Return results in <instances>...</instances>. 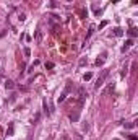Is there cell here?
Returning <instances> with one entry per match:
<instances>
[{"instance_id":"1","label":"cell","mask_w":138,"mask_h":140,"mask_svg":"<svg viewBox=\"0 0 138 140\" xmlns=\"http://www.w3.org/2000/svg\"><path fill=\"white\" fill-rule=\"evenodd\" d=\"M109 73H110V70L109 69H104L102 72H101V75L97 77V80H96V83H94V88L96 90H99L102 85H104V82H106V78L109 77Z\"/></svg>"},{"instance_id":"2","label":"cell","mask_w":138,"mask_h":140,"mask_svg":"<svg viewBox=\"0 0 138 140\" xmlns=\"http://www.w3.org/2000/svg\"><path fill=\"white\" fill-rule=\"evenodd\" d=\"M34 39H36V44H41L42 42V31L39 28L36 29V33H34Z\"/></svg>"},{"instance_id":"3","label":"cell","mask_w":138,"mask_h":140,"mask_svg":"<svg viewBox=\"0 0 138 140\" xmlns=\"http://www.w3.org/2000/svg\"><path fill=\"white\" fill-rule=\"evenodd\" d=\"M132 46H133V39H127V41H125V44L122 46V52H127V51H128Z\"/></svg>"},{"instance_id":"4","label":"cell","mask_w":138,"mask_h":140,"mask_svg":"<svg viewBox=\"0 0 138 140\" xmlns=\"http://www.w3.org/2000/svg\"><path fill=\"white\" fill-rule=\"evenodd\" d=\"M128 36H130V38H137V36H138V29H137V28H130V31H128Z\"/></svg>"},{"instance_id":"5","label":"cell","mask_w":138,"mask_h":140,"mask_svg":"<svg viewBox=\"0 0 138 140\" xmlns=\"http://www.w3.org/2000/svg\"><path fill=\"white\" fill-rule=\"evenodd\" d=\"M5 88H7V90H13V88H15V82L7 80V82H5Z\"/></svg>"},{"instance_id":"6","label":"cell","mask_w":138,"mask_h":140,"mask_svg":"<svg viewBox=\"0 0 138 140\" xmlns=\"http://www.w3.org/2000/svg\"><path fill=\"white\" fill-rule=\"evenodd\" d=\"M67 95H68V93H67V91H63V93H62L60 96H59V99H57V103H63V101H65V98H67Z\"/></svg>"},{"instance_id":"7","label":"cell","mask_w":138,"mask_h":140,"mask_svg":"<svg viewBox=\"0 0 138 140\" xmlns=\"http://www.w3.org/2000/svg\"><path fill=\"white\" fill-rule=\"evenodd\" d=\"M78 117H80V111L75 112V114H70V119H71L73 122H76V121H78Z\"/></svg>"},{"instance_id":"8","label":"cell","mask_w":138,"mask_h":140,"mask_svg":"<svg viewBox=\"0 0 138 140\" xmlns=\"http://www.w3.org/2000/svg\"><path fill=\"white\" fill-rule=\"evenodd\" d=\"M114 34H115L117 38H120V36H124V31H122L120 28H115L114 29Z\"/></svg>"},{"instance_id":"9","label":"cell","mask_w":138,"mask_h":140,"mask_svg":"<svg viewBox=\"0 0 138 140\" xmlns=\"http://www.w3.org/2000/svg\"><path fill=\"white\" fill-rule=\"evenodd\" d=\"M91 77H93V73H91V72H88V73H84V75H83V80H84V82H88V80H91Z\"/></svg>"},{"instance_id":"10","label":"cell","mask_w":138,"mask_h":140,"mask_svg":"<svg viewBox=\"0 0 138 140\" xmlns=\"http://www.w3.org/2000/svg\"><path fill=\"white\" fill-rule=\"evenodd\" d=\"M80 16H81V18H86V16H88V12H86V8H81V10H80Z\"/></svg>"},{"instance_id":"11","label":"cell","mask_w":138,"mask_h":140,"mask_svg":"<svg viewBox=\"0 0 138 140\" xmlns=\"http://www.w3.org/2000/svg\"><path fill=\"white\" fill-rule=\"evenodd\" d=\"M71 85H73V83L68 80V82H67V86H65V91H67V93H70V91H71Z\"/></svg>"},{"instance_id":"12","label":"cell","mask_w":138,"mask_h":140,"mask_svg":"<svg viewBox=\"0 0 138 140\" xmlns=\"http://www.w3.org/2000/svg\"><path fill=\"white\" fill-rule=\"evenodd\" d=\"M93 33H94V26H89V31H88V34H86V39H88V38H89Z\"/></svg>"},{"instance_id":"13","label":"cell","mask_w":138,"mask_h":140,"mask_svg":"<svg viewBox=\"0 0 138 140\" xmlns=\"http://www.w3.org/2000/svg\"><path fill=\"white\" fill-rule=\"evenodd\" d=\"M114 88H115V85H114V83H112V85H109V88H107V90H106L104 93H110V91H114Z\"/></svg>"},{"instance_id":"14","label":"cell","mask_w":138,"mask_h":140,"mask_svg":"<svg viewBox=\"0 0 138 140\" xmlns=\"http://www.w3.org/2000/svg\"><path fill=\"white\" fill-rule=\"evenodd\" d=\"M125 127H127V129H133V127H135V122H128V124H125Z\"/></svg>"},{"instance_id":"15","label":"cell","mask_w":138,"mask_h":140,"mask_svg":"<svg viewBox=\"0 0 138 140\" xmlns=\"http://www.w3.org/2000/svg\"><path fill=\"white\" fill-rule=\"evenodd\" d=\"M46 69H54V64L52 62H46Z\"/></svg>"},{"instance_id":"16","label":"cell","mask_w":138,"mask_h":140,"mask_svg":"<svg viewBox=\"0 0 138 140\" xmlns=\"http://www.w3.org/2000/svg\"><path fill=\"white\" fill-rule=\"evenodd\" d=\"M107 23H109V21H107V20H104V21H102V23L99 25V29H102L104 26H106V25H107Z\"/></svg>"},{"instance_id":"17","label":"cell","mask_w":138,"mask_h":140,"mask_svg":"<svg viewBox=\"0 0 138 140\" xmlns=\"http://www.w3.org/2000/svg\"><path fill=\"white\" fill-rule=\"evenodd\" d=\"M23 52H25V56H29V54H31V51H29V47H25V49H23Z\"/></svg>"},{"instance_id":"18","label":"cell","mask_w":138,"mask_h":140,"mask_svg":"<svg viewBox=\"0 0 138 140\" xmlns=\"http://www.w3.org/2000/svg\"><path fill=\"white\" fill-rule=\"evenodd\" d=\"M38 121H39V112H38V114H36V117L33 119V124H38Z\"/></svg>"},{"instance_id":"19","label":"cell","mask_w":138,"mask_h":140,"mask_svg":"<svg viewBox=\"0 0 138 140\" xmlns=\"http://www.w3.org/2000/svg\"><path fill=\"white\" fill-rule=\"evenodd\" d=\"M18 20H20V21H25V20H26V15H25V13H21V15H20V18H18Z\"/></svg>"},{"instance_id":"20","label":"cell","mask_w":138,"mask_h":140,"mask_svg":"<svg viewBox=\"0 0 138 140\" xmlns=\"http://www.w3.org/2000/svg\"><path fill=\"white\" fill-rule=\"evenodd\" d=\"M102 62H104V59H96V65H102Z\"/></svg>"},{"instance_id":"21","label":"cell","mask_w":138,"mask_h":140,"mask_svg":"<svg viewBox=\"0 0 138 140\" xmlns=\"http://www.w3.org/2000/svg\"><path fill=\"white\" fill-rule=\"evenodd\" d=\"M44 112H46V114H49V111H47V103H46V101H44Z\"/></svg>"},{"instance_id":"22","label":"cell","mask_w":138,"mask_h":140,"mask_svg":"<svg viewBox=\"0 0 138 140\" xmlns=\"http://www.w3.org/2000/svg\"><path fill=\"white\" fill-rule=\"evenodd\" d=\"M84 64H86V59H84V57L80 59V65H84Z\"/></svg>"},{"instance_id":"23","label":"cell","mask_w":138,"mask_h":140,"mask_svg":"<svg viewBox=\"0 0 138 140\" xmlns=\"http://www.w3.org/2000/svg\"><path fill=\"white\" fill-rule=\"evenodd\" d=\"M88 129H89V124H88V122H86V124H83V130H88Z\"/></svg>"},{"instance_id":"24","label":"cell","mask_w":138,"mask_h":140,"mask_svg":"<svg viewBox=\"0 0 138 140\" xmlns=\"http://www.w3.org/2000/svg\"><path fill=\"white\" fill-rule=\"evenodd\" d=\"M125 75H127V65H125L124 70H122V77H125Z\"/></svg>"},{"instance_id":"25","label":"cell","mask_w":138,"mask_h":140,"mask_svg":"<svg viewBox=\"0 0 138 140\" xmlns=\"http://www.w3.org/2000/svg\"><path fill=\"white\" fill-rule=\"evenodd\" d=\"M76 140H83V137L81 135H76Z\"/></svg>"},{"instance_id":"26","label":"cell","mask_w":138,"mask_h":140,"mask_svg":"<svg viewBox=\"0 0 138 140\" xmlns=\"http://www.w3.org/2000/svg\"><path fill=\"white\" fill-rule=\"evenodd\" d=\"M119 2H120V0H112V3H119Z\"/></svg>"},{"instance_id":"27","label":"cell","mask_w":138,"mask_h":140,"mask_svg":"<svg viewBox=\"0 0 138 140\" xmlns=\"http://www.w3.org/2000/svg\"><path fill=\"white\" fill-rule=\"evenodd\" d=\"M0 80H2V77H0Z\"/></svg>"},{"instance_id":"28","label":"cell","mask_w":138,"mask_h":140,"mask_svg":"<svg viewBox=\"0 0 138 140\" xmlns=\"http://www.w3.org/2000/svg\"><path fill=\"white\" fill-rule=\"evenodd\" d=\"M68 2H71V0H68Z\"/></svg>"}]
</instances>
